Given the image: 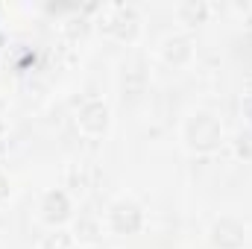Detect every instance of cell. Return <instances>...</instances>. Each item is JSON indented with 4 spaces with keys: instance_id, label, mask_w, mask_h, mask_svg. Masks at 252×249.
I'll return each instance as SVG.
<instances>
[{
    "instance_id": "1",
    "label": "cell",
    "mask_w": 252,
    "mask_h": 249,
    "mask_svg": "<svg viewBox=\"0 0 252 249\" xmlns=\"http://www.w3.org/2000/svg\"><path fill=\"white\" fill-rule=\"evenodd\" d=\"M220 138H223V126H220V121L214 115L196 112L193 118H188V124H185V141H188L190 150L208 153V150H214L220 144Z\"/></svg>"
},
{
    "instance_id": "2",
    "label": "cell",
    "mask_w": 252,
    "mask_h": 249,
    "mask_svg": "<svg viewBox=\"0 0 252 249\" xmlns=\"http://www.w3.org/2000/svg\"><path fill=\"white\" fill-rule=\"evenodd\" d=\"M109 223H112V229H115L118 235H135V232L144 226V211H141L138 202H132V199H121V202L112 205V211H109Z\"/></svg>"
},
{
    "instance_id": "3",
    "label": "cell",
    "mask_w": 252,
    "mask_h": 249,
    "mask_svg": "<svg viewBox=\"0 0 252 249\" xmlns=\"http://www.w3.org/2000/svg\"><path fill=\"white\" fill-rule=\"evenodd\" d=\"M211 244L217 249H241L247 244V229L235 217H220L211 226Z\"/></svg>"
},
{
    "instance_id": "4",
    "label": "cell",
    "mask_w": 252,
    "mask_h": 249,
    "mask_svg": "<svg viewBox=\"0 0 252 249\" xmlns=\"http://www.w3.org/2000/svg\"><path fill=\"white\" fill-rule=\"evenodd\" d=\"M79 126L88 132V135H103L106 129H109V106L103 103V100H85L82 106H79Z\"/></svg>"
},
{
    "instance_id": "5",
    "label": "cell",
    "mask_w": 252,
    "mask_h": 249,
    "mask_svg": "<svg viewBox=\"0 0 252 249\" xmlns=\"http://www.w3.org/2000/svg\"><path fill=\"white\" fill-rule=\"evenodd\" d=\"M41 217L50 226H62L64 220L70 217V196L64 193L62 187H53V190L44 193V199H41Z\"/></svg>"
},
{
    "instance_id": "6",
    "label": "cell",
    "mask_w": 252,
    "mask_h": 249,
    "mask_svg": "<svg viewBox=\"0 0 252 249\" xmlns=\"http://www.w3.org/2000/svg\"><path fill=\"white\" fill-rule=\"evenodd\" d=\"M161 56H164V62L167 64H188L190 56H193V41H190L188 35H170L167 41H164V47H161Z\"/></svg>"
},
{
    "instance_id": "7",
    "label": "cell",
    "mask_w": 252,
    "mask_h": 249,
    "mask_svg": "<svg viewBox=\"0 0 252 249\" xmlns=\"http://www.w3.org/2000/svg\"><path fill=\"white\" fill-rule=\"evenodd\" d=\"M138 15H135V9H129V6H118L115 9V15H112V24H109V30L121 38V41H132L135 38V32H138Z\"/></svg>"
},
{
    "instance_id": "8",
    "label": "cell",
    "mask_w": 252,
    "mask_h": 249,
    "mask_svg": "<svg viewBox=\"0 0 252 249\" xmlns=\"http://www.w3.org/2000/svg\"><path fill=\"white\" fill-rule=\"evenodd\" d=\"M176 12L185 24H202L208 18V3L205 0H185V3H179Z\"/></svg>"
},
{
    "instance_id": "9",
    "label": "cell",
    "mask_w": 252,
    "mask_h": 249,
    "mask_svg": "<svg viewBox=\"0 0 252 249\" xmlns=\"http://www.w3.org/2000/svg\"><path fill=\"white\" fill-rule=\"evenodd\" d=\"M121 85H124V91L129 97H138L144 91V85H147V73L141 67H132V70H126L124 76H121Z\"/></svg>"
},
{
    "instance_id": "10",
    "label": "cell",
    "mask_w": 252,
    "mask_h": 249,
    "mask_svg": "<svg viewBox=\"0 0 252 249\" xmlns=\"http://www.w3.org/2000/svg\"><path fill=\"white\" fill-rule=\"evenodd\" d=\"M76 238L82 241H97L100 238V223L94 217H79L76 220Z\"/></svg>"
},
{
    "instance_id": "11",
    "label": "cell",
    "mask_w": 252,
    "mask_h": 249,
    "mask_svg": "<svg viewBox=\"0 0 252 249\" xmlns=\"http://www.w3.org/2000/svg\"><path fill=\"white\" fill-rule=\"evenodd\" d=\"M44 249H73V235L67 232H53L44 238Z\"/></svg>"
},
{
    "instance_id": "12",
    "label": "cell",
    "mask_w": 252,
    "mask_h": 249,
    "mask_svg": "<svg viewBox=\"0 0 252 249\" xmlns=\"http://www.w3.org/2000/svg\"><path fill=\"white\" fill-rule=\"evenodd\" d=\"M235 150H238V156H241V158H247V161H252V132H244V135L238 138Z\"/></svg>"
},
{
    "instance_id": "13",
    "label": "cell",
    "mask_w": 252,
    "mask_h": 249,
    "mask_svg": "<svg viewBox=\"0 0 252 249\" xmlns=\"http://www.w3.org/2000/svg\"><path fill=\"white\" fill-rule=\"evenodd\" d=\"M9 190H12V185H9V176H6V173H0V202L9 196Z\"/></svg>"
},
{
    "instance_id": "14",
    "label": "cell",
    "mask_w": 252,
    "mask_h": 249,
    "mask_svg": "<svg viewBox=\"0 0 252 249\" xmlns=\"http://www.w3.org/2000/svg\"><path fill=\"white\" fill-rule=\"evenodd\" d=\"M88 249H106V247H97V244H94V247H88Z\"/></svg>"
}]
</instances>
